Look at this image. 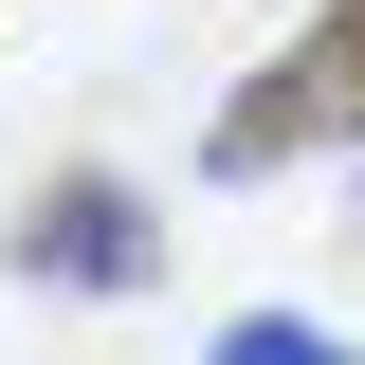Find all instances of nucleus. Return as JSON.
<instances>
[{
    "label": "nucleus",
    "instance_id": "f257e3e1",
    "mask_svg": "<svg viewBox=\"0 0 365 365\" xmlns=\"http://www.w3.org/2000/svg\"><path fill=\"white\" fill-rule=\"evenodd\" d=\"M311 146H365V0H329L311 37L274 55L256 91H237L201 165H220V182H256V165H311Z\"/></svg>",
    "mask_w": 365,
    "mask_h": 365
},
{
    "label": "nucleus",
    "instance_id": "f03ea898",
    "mask_svg": "<svg viewBox=\"0 0 365 365\" xmlns=\"http://www.w3.org/2000/svg\"><path fill=\"white\" fill-rule=\"evenodd\" d=\"M165 274V220H146V182H110V165H73L19 220V292H146Z\"/></svg>",
    "mask_w": 365,
    "mask_h": 365
},
{
    "label": "nucleus",
    "instance_id": "7ed1b4c3",
    "mask_svg": "<svg viewBox=\"0 0 365 365\" xmlns=\"http://www.w3.org/2000/svg\"><path fill=\"white\" fill-rule=\"evenodd\" d=\"M220 365H365V347H347V329H311V311H237Z\"/></svg>",
    "mask_w": 365,
    "mask_h": 365
}]
</instances>
